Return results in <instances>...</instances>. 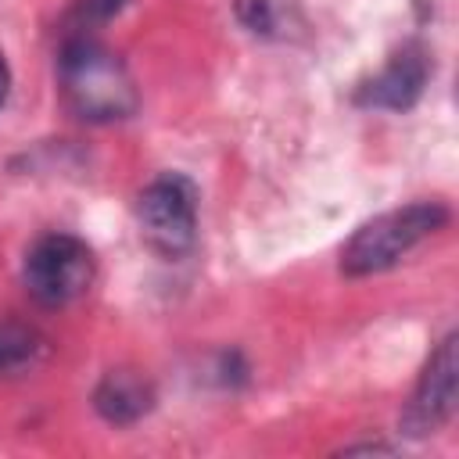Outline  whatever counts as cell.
I'll use <instances>...</instances> for the list:
<instances>
[{
	"instance_id": "6da1fadb",
	"label": "cell",
	"mask_w": 459,
	"mask_h": 459,
	"mask_svg": "<svg viewBox=\"0 0 459 459\" xmlns=\"http://www.w3.org/2000/svg\"><path fill=\"white\" fill-rule=\"evenodd\" d=\"M57 90L65 108L93 126L122 122L136 111V86L126 61L93 36H65L57 54Z\"/></svg>"
},
{
	"instance_id": "7a4b0ae2",
	"label": "cell",
	"mask_w": 459,
	"mask_h": 459,
	"mask_svg": "<svg viewBox=\"0 0 459 459\" xmlns=\"http://www.w3.org/2000/svg\"><path fill=\"white\" fill-rule=\"evenodd\" d=\"M448 222V208L437 201H416L394 212H384L359 226L351 240L341 247V273L344 276H373L398 265L420 240Z\"/></svg>"
},
{
	"instance_id": "3957f363",
	"label": "cell",
	"mask_w": 459,
	"mask_h": 459,
	"mask_svg": "<svg viewBox=\"0 0 459 459\" xmlns=\"http://www.w3.org/2000/svg\"><path fill=\"white\" fill-rule=\"evenodd\" d=\"M93 251L72 233H43L39 240H32L22 262L25 290L47 308H61L82 298L93 283Z\"/></svg>"
},
{
	"instance_id": "277c9868",
	"label": "cell",
	"mask_w": 459,
	"mask_h": 459,
	"mask_svg": "<svg viewBox=\"0 0 459 459\" xmlns=\"http://www.w3.org/2000/svg\"><path fill=\"white\" fill-rule=\"evenodd\" d=\"M140 237L165 258H179L197 240V190L179 172H161L136 197Z\"/></svg>"
},
{
	"instance_id": "5b68a950",
	"label": "cell",
	"mask_w": 459,
	"mask_h": 459,
	"mask_svg": "<svg viewBox=\"0 0 459 459\" xmlns=\"http://www.w3.org/2000/svg\"><path fill=\"white\" fill-rule=\"evenodd\" d=\"M455 333H448L434 355L427 359L423 373H420V384L402 412V430L412 434V437H427L434 430H441L448 420H452V409H455Z\"/></svg>"
},
{
	"instance_id": "8992f818",
	"label": "cell",
	"mask_w": 459,
	"mask_h": 459,
	"mask_svg": "<svg viewBox=\"0 0 459 459\" xmlns=\"http://www.w3.org/2000/svg\"><path fill=\"white\" fill-rule=\"evenodd\" d=\"M430 79V57L423 47L409 43L402 47L373 79H366L355 90V104L359 108H380V111H409Z\"/></svg>"
},
{
	"instance_id": "52a82bcc",
	"label": "cell",
	"mask_w": 459,
	"mask_h": 459,
	"mask_svg": "<svg viewBox=\"0 0 459 459\" xmlns=\"http://www.w3.org/2000/svg\"><path fill=\"white\" fill-rule=\"evenodd\" d=\"M93 405H97V412H100L108 423L129 427V423H136L140 416L151 412V405H154V387H151L147 377H140V373H133V369H111V373L100 377V384H97V391H93Z\"/></svg>"
},
{
	"instance_id": "ba28073f",
	"label": "cell",
	"mask_w": 459,
	"mask_h": 459,
	"mask_svg": "<svg viewBox=\"0 0 459 459\" xmlns=\"http://www.w3.org/2000/svg\"><path fill=\"white\" fill-rule=\"evenodd\" d=\"M43 355H47V341L39 337V330L25 323H0V373L4 377L29 373Z\"/></svg>"
},
{
	"instance_id": "9c48e42d",
	"label": "cell",
	"mask_w": 459,
	"mask_h": 459,
	"mask_svg": "<svg viewBox=\"0 0 459 459\" xmlns=\"http://www.w3.org/2000/svg\"><path fill=\"white\" fill-rule=\"evenodd\" d=\"M237 18L255 36H287V11L280 0H237Z\"/></svg>"
},
{
	"instance_id": "30bf717a",
	"label": "cell",
	"mask_w": 459,
	"mask_h": 459,
	"mask_svg": "<svg viewBox=\"0 0 459 459\" xmlns=\"http://www.w3.org/2000/svg\"><path fill=\"white\" fill-rule=\"evenodd\" d=\"M129 0H79V7L72 11V25L68 36H90L93 25H104L108 18H115Z\"/></svg>"
},
{
	"instance_id": "8fae6325",
	"label": "cell",
	"mask_w": 459,
	"mask_h": 459,
	"mask_svg": "<svg viewBox=\"0 0 459 459\" xmlns=\"http://www.w3.org/2000/svg\"><path fill=\"white\" fill-rule=\"evenodd\" d=\"M7 93H11V68H7V61H4V54H0V108H4V100H7Z\"/></svg>"
}]
</instances>
